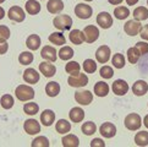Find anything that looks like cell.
Wrapping results in <instances>:
<instances>
[{
	"mask_svg": "<svg viewBox=\"0 0 148 147\" xmlns=\"http://www.w3.org/2000/svg\"><path fill=\"white\" fill-rule=\"evenodd\" d=\"M26 45L31 50H37L40 47V37L38 34H31L26 39Z\"/></svg>",
	"mask_w": 148,
	"mask_h": 147,
	"instance_id": "obj_24",
	"label": "cell"
},
{
	"mask_svg": "<svg viewBox=\"0 0 148 147\" xmlns=\"http://www.w3.org/2000/svg\"><path fill=\"white\" fill-rule=\"evenodd\" d=\"M23 129L28 135H36L40 133V124L36 119H27L23 124Z\"/></svg>",
	"mask_w": 148,
	"mask_h": 147,
	"instance_id": "obj_14",
	"label": "cell"
},
{
	"mask_svg": "<svg viewBox=\"0 0 148 147\" xmlns=\"http://www.w3.org/2000/svg\"><path fill=\"white\" fill-rule=\"evenodd\" d=\"M135 47L138 49L141 55H145L148 53V43H146V42H137Z\"/></svg>",
	"mask_w": 148,
	"mask_h": 147,
	"instance_id": "obj_45",
	"label": "cell"
},
{
	"mask_svg": "<svg viewBox=\"0 0 148 147\" xmlns=\"http://www.w3.org/2000/svg\"><path fill=\"white\" fill-rule=\"evenodd\" d=\"M65 70L67 74H70V75H75V74L81 71V66L77 61H69L65 66Z\"/></svg>",
	"mask_w": 148,
	"mask_h": 147,
	"instance_id": "obj_39",
	"label": "cell"
},
{
	"mask_svg": "<svg viewBox=\"0 0 148 147\" xmlns=\"http://www.w3.org/2000/svg\"><path fill=\"white\" fill-rule=\"evenodd\" d=\"M135 144L137 146H148V133L147 131H140L135 136Z\"/></svg>",
	"mask_w": 148,
	"mask_h": 147,
	"instance_id": "obj_31",
	"label": "cell"
},
{
	"mask_svg": "<svg viewBox=\"0 0 148 147\" xmlns=\"http://www.w3.org/2000/svg\"><path fill=\"white\" fill-rule=\"evenodd\" d=\"M55 129H56V131H58L59 134L64 135V134L70 133V130H71V124L69 123L66 119H60L59 122L56 123Z\"/></svg>",
	"mask_w": 148,
	"mask_h": 147,
	"instance_id": "obj_27",
	"label": "cell"
},
{
	"mask_svg": "<svg viewBox=\"0 0 148 147\" xmlns=\"http://www.w3.org/2000/svg\"><path fill=\"white\" fill-rule=\"evenodd\" d=\"M84 1H93V0H84Z\"/></svg>",
	"mask_w": 148,
	"mask_h": 147,
	"instance_id": "obj_54",
	"label": "cell"
},
{
	"mask_svg": "<svg viewBox=\"0 0 148 147\" xmlns=\"http://www.w3.org/2000/svg\"><path fill=\"white\" fill-rule=\"evenodd\" d=\"M105 144L102 139H94L91 142V147H104Z\"/></svg>",
	"mask_w": 148,
	"mask_h": 147,
	"instance_id": "obj_47",
	"label": "cell"
},
{
	"mask_svg": "<svg viewBox=\"0 0 148 147\" xmlns=\"http://www.w3.org/2000/svg\"><path fill=\"white\" fill-rule=\"evenodd\" d=\"M94 93H96L98 97H105L109 93L108 83L104 81H98L96 85H94Z\"/></svg>",
	"mask_w": 148,
	"mask_h": 147,
	"instance_id": "obj_23",
	"label": "cell"
},
{
	"mask_svg": "<svg viewBox=\"0 0 148 147\" xmlns=\"http://www.w3.org/2000/svg\"><path fill=\"white\" fill-rule=\"evenodd\" d=\"M132 92H134L136 96H145L148 92V83L143 80L136 81L134 85H132Z\"/></svg>",
	"mask_w": 148,
	"mask_h": 147,
	"instance_id": "obj_19",
	"label": "cell"
},
{
	"mask_svg": "<svg viewBox=\"0 0 148 147\" xmlns=\"http://www.w3.org/2000/svg\"><path fill=\"white\" fill-rule=\"evenodd\" d=\"M53 25L59 31H70L72 26V19L69 15H59L53 20Z\"/></svg>",
	"mask_w": 148,
	"mask_h": 147,
	"instance_id": "obj_2",
	"label": "cell"
},
{
	"mask_svg": "<svg viewBox=\"0 0 148 147\" xmlns=\"http://www.w3.org/2000/svg\"><path fill=\"white\" fill-rule=\"evenodd\" d=\"M108 1L112 4V5H119V4H121L124 1V0H108Z\"/></svg>",
	"mask_w": 148,
	"mask_h": 147,
	"instance_id": "obj_49",
	"label": "cell"
},
{
	"mask_svg": "<svg viewBox=\"0 0 148 147\" xmlns=\"http://www.w3.org/2000/svg\"><path fill=\"white\" fill-rule=\"evenodd\" d=\"M10 34L11 32H10V28L8 26H0V42H6L10 38Z\"/></svg>",
	"mask_w": 148,
	"mask_h": 147,
	"instance_id": "obj_44",
	"label": "cell"
},
{
	"mask_svg": "<svg viewBox=\"0 0 148 147\" xmlns=\"http://www.w3.org/2000/svg\"><path fill=\"white\" fill-rule=\"evenodd\" d=\"M15 94H16V98L18 101L27 102V101H32L34 98V90L28 85H20L15 90Z\"/></svg>",
	"mask_w": 148,
	"mask_h": 147,
	"instance_id": "obj_1",
	"label": "cell"
},
{
	"mask_svg": "<svg viewBox=\"0 0 148 147\" xmlns=\"http://www.w3.org/2000/svg\"><path fill=\"white\" fill-rule=\"evenodd\" d=\"M69 39L72 44H76V45H80L82 44L86 38H84V33L80 30H72L70 31V34H69Z\"/></svg>",
	"mask_w": 148,
	"mask_h": 147,
	"instance_id": "obj_20",
	"label": "cell"
},
{
	"mask_svg": "<svg viewBox=\"0 0 148 147\" xmlns=\"http://www.w3.org/2000/svg\"><path fill=\"white\" fill-rule=\"evenodd\" d=\"M141 27H142V26L140 23V21H137V20H129L124 25V31H125L126 34L134 37V36L140 33Z\"/></svg>",
	"mask_w": 148,
	"mask_h": 147,
	"instance_id": "obj_10",
	"label": "cell"
},
{
	"mask_svg": "<svg viewBox=\"0 0 148 147\" xmlns=\"http://www.w3.org/2000/svg\"><path fill=\"white\" fill-rule=\"evenodd\" d=\"M58 55L60 56L61 60H70L73 56V49L69 45H62L59 50V53H58Z\"/></svg>",
	"mask_w": 148,
	"mask_h": 147,
	"instance_id": "obj_30",
	"label": "cell"
},
{
	"mask_svg": "<svg viewBox=\"0 0 148 147\" xmlns=\"http://www.w3.org/2000/svg\"><path fill=\"white\" fill-rule=\"evenodd\" d=\"M140 36L142 39L148 41V25H145L143 27H141L140 30Z\"/></svg>",
	"mask_w": 148,
	"mask_h": 147,
	"instance_id": "obj_46",
	"label": "cell"
},
{
	"mask_svg": "<svg viewBox=\"0 0 148 147\" xmlns=\"http://www.w3.org/2000/svg\"><path fill=\"white\" fill-rule=\"evenodd\" d=\"M97 23L99 25V27H102L104 30L110 28L113 26V17L112 15L107 11H103V12H99L98 16H97Z\"/></svg>",
	"mask_w": 148,
	"mask_h": 147,
	"instance_id": "obj_11",
	"label": "cell"
},
{
	"mask_svg": "<svg viewBox=\"0 0 148 147\" xmlns=\"http://www.w3.org/2000/svg\"><path fill=\"white\" fill-rule=\"evenodd\" d=\"M45 93L49 97H56L60 93V85L55 81H51L49 83H47L45 86Z\"/></svg>",
	"mask_w": 148,
	"mask_h": 147,
	"instance_id": "obj_26",
	"label": "cell"
},
{
	"mask_svg": "<svg viewBox=\"0 0 148 147\" xmlns=\"http://www.w3.org/2000/svg\"><path fill=\"white\" fill-rule=\"evenodd\" d=\"M67 83L70 85L71 87H84L88 83V77L86 74H81L80 72H77L75 74V75H70L67 78Z\"/></svg>",
	"mask_w": 148,
	"mask_h": 147,
	"instance_id": "obj_3",
	"label": "cell"
},
{
	"mask_svg": "<svg viewBox=\"0 0 148 147\" xmlns=\"http://www.w3.org/2000/svg\"><path fill=\"white\" fill-rule=\"evenodd\" d=\"M49 41H50V43L55 44V45H64L66 43L65 37H64V34H62L61 32H54V33H51L49 36Z\"/></svg>",
	"mask_w": 148,
	"mask_h": 147,
	"instance_id": "obj_32",
	"label": "cell"
},
{
	"mask_svg": "<svg viewBox=\"0 0 148 147\" xmlns=\"http://www.w3.org/2000/svg\"><path fill=\"white\" fill-rule=\"evenodd\" d=\"M147 4H148V0H147Z\"/></svg>",
	"mask_w": 148,
	"mask_h": 147,
	"instance_id": "obj_55",
	"label": "cell"
},
{
	"mask_svg": "<svg viewBox=\"0 0 148 147\" xmlns=\"http://www.w3.org/2000/svg\"><path fill=\"white\" fill-rule=\"evenodd\" d=\"M4 1H5V0H0V4H3Z\"/></svg>",
	"mask_w": 148,
	"mask_h": 147,
	"instance_id": "obj_53",
	"label": "cell"
},
{
	"mask_svg": "<svg viewBox=\"0 0 148 147\" xmlns=\"http://www.w3.org/2000/svg\"><path fill=\"white\" fill-rule=\"evenodd\" d=\"M55 122V113L51 109H45L43 110V113L40 114V123L44 126H50L53 123Z\"/></svg>",
	"mask_w": 148,
	"mask_h": 147,
	"instance_id": "obj_18",
	"label": "cell"
},
{
	"mask_svg": "<svg viewBox=\"0 0 148 147\" xmlns=\"http://www.w3.org/2000/svg\"><path fill=\"white\" fill-rule=\"evenodd\" d=\"M134 17L137 21H145L148 19V9L146 6H138L134 10Z\"/></svg>",
	"mask_w": 148,
	"mask_h": 147,
	"instance_id": "obj_29",
	"label": "cell"
},
{
	"mask_svg": "<svg viewBox=\"0 0 148 147\" xmlns=\"http://www.w3.org/2000/svg\"><path fill=\"white\" fill-rule=\"evenodd\" d=\"M39 110V106L37 103L33 102H29V103H26L23 106V112L27 114V115H36Z\"/></svg>",
	"mask_w": 148,
	"mask_h": 147,
	"instance_id": "obj_38",
	"label": "cell"
},
{
	"mask_svg": "<svg viewBox=\"0 0 148 147\" xmlns=\"http://www.w3.org/2000/svg\"><path fill=\"white\" fill-rule=\"evenodd\" d=\"M112 90L116 96H125L129 91V85L125 80H121L120 78V80H116V81L113 82Z\"/></svg>",
	"mask_w": 148,
	"mask_h": 147,
	"instance_id": "obj_12",
	"label": "cell"
},
{
	"mask_svg": "<svg viewBox=\"0 0 148 147\" xmlns=\"http://www.w3.org/2000/svg\"><path fill=\"white\" fill-rule=\"evenodd\" d=\"M8 16H9L10 20L15 21V22H22V21H25V19H26V14H25L22 8L15 5V6L10 8Z\"/></svg>",
	"mask_w": 148,
	"mask_h": 147,
	"instance_id": "obj_8",
	"label": "cell"
},
{
	"mask_svg": "<svg viewBox=\"0 0 148 147\" xmlns=\"http://www.w3.org/2000/svg\"><path fill=\"white\" fill-rule=\"evenodd\" d=\"M142 125V119L140 117V114L137 113H131L125 118V126L126 129H129L131 131H136L141 128Z\"/></svg>",
	"mask_w": 148,
	"mask_h": 147,
	"instance_id": "obj_4",
	"label": "cell"
},
{
	"mask_svg": "<svg viewBox=\"0 0 148 147\" xmlns=\"http://www.w3.org/2000/svg\"><path fill=\"white\" fill-rule=\"evenodd\" d=\"M14 97L11 96V94H4V96L1 97V99H0V104H1V107L4 109H11L14 107Z\"/></svg>",
	"mask_w": 148,
	"mask_h": 147,
	"instance_id": "obj_36",
	"label": "cell"
},
{
	"mask_svg": "<svg viewBox=\"0 0 148 147\" xmlns=\"http://www.w3.org/2000/svg\"><path fill=\"white\" fill-rule=\"evenodd\" d=\"M110 54H112V52H110L109 45H100L96 52V59L99 64H105L109 61Z\"/></svg>",
	"mask_w": 148,
	"mask_h": 147,
	"instance_id": "obj_9",
	"label": "cell"
},
{
	"mask_svg": "<svg viewBox=\"0 0 148 147\" xmlns=\"http://www.w3.org/2000/svg\"><path fill=\"white\" fill-rule=\"evenodd\" d=\"M23 80H25V82L34 85V83H37L39 81V74L37 72V70L33 69V67L26 69L23 72Z\"/></svg>",
	"mask_w": 148,
	"mask_h": 147,
	"instance_id": "obj_17",
	"label": "cell"
},
{
	"mask_svg": "<svg viewBox=\"0 0 148 147\" xmlns=\"http://www.w3.org/2000/svg\"><path fill=\"white\" fill-rule=\"evenodd\" d=\"M99 75L103 78H112L114 76V70H113V67H110L108 65H104V66L100 67Z\"/></svg>",
	"mask_w": 148,
	"mask_h": 147,
	"instance_id": "obj_43",
	"label": "cell"
},
{
	"mask_svg": "<svg viewBox=\"0 0 148 147\" xmlns=\"http://www.w3.org/2000/svg\"><path fill=\"white\" fill-rule=\"evenodd\" d=\"M75 99L81 106H88V104H91L93 101V93L87 90L77 91V92H75Z\"/></svg>",
	"mask_w": 148,
	"mask_h": 147,
	"instance_id": "obj_7",
	"label": "cell"
},
{
	"mask_svg": "<svg viewBox=\"0 0 148 147\" xmlns=\"http://www.w3.org/2000/svg\"><path fill=\"white\" fill-rule=\"evenodd\" d=\"M112 63L116 69H123V67L125 66V56L123 54H120V53L115 54L113 56V59H112Z\"/></svg>",
	"mask_w": 148,
	"mask_h": 147,
	"instance_id": "obj_41",
	"label": "cell"
},
{
	"mask_svg": "<svg viewBox=\"0 0 148 147\" xmlns=\"http://www.w3.org/2000/svg\"><path fill=\"white\" fill-rule=\"evenodd\" d=\"M49 140L45 136H38L32 141V147H49Z\"/></svg>",
	"mask_w": 148,
	"mask_h": 147,
	"instance_id": "obj_42",
	"label": "cell"
},
{
	"mask_svg": "<svg viewBox=\"0 0 148 147\" xmlns=\"http://www.w3.org/2000/svg\"><path fill=\"white\" fill-rule=\"evenodd\" d=\"M69 117H70L71 122L80 123V122H82L83 118H84V112H83V109L80 108V107H73L70 110V113H69Z\"/></svg>",
	"mask_w": 148,
	"mask_h": 147,
	"instance_id": "obj_22",
	"label": "cell"
},
{
	"mask_svg": "<svg viewBox=\"0 0 148 147\" xmlns=\"http://www.w3.org/2000/svg\"><path fill=\"white\" fill-rule=\"evenodd\" d=\"M143 124H145V126L148 129V114L145 117V119H143Z\"/></svg>",
	"mask_w": 148,
	"mask_h": 147,
	"instance_id": "obj_52",
	"label": "cell"
},
{
	"mask_svg": "<svg viewBox=\"0 0 148 147\" xmlns=\"http://www.w3.org/2000/svg\"><path fill=\"white\" fill-rule=\"evenodd\" d=\"M83 33H84V38H86V42L87 43H94L98 38H99V30L98 27L93 25H89V26H86L83 30Z\"/></svg>",
	"mask_w": 148,
	"mask_h": 147,
	"instance_id": "obj_5",
	"label": "cell"
},
{
	"mask_svg": "<svg viewBox=\"0 0 148 147\" xmlns=\"http://www.w3.org/2000/svg\"><path fill=\"white\" fill-rule=\"evenodd\" d=\"M40 56L45 59L47 61H51L54 63L58 58V52L54 47H50V45H44L40 50Z\"/></svg>",
	"mask_w": 148,
	"mask_h": 147,
	"instance_id": "obj_15",
	"label": "cell"
},
{
	"mask_svg": "<svg viewBox=\"0 0 148 147\" xmlns=\"http://www.w3.org/2000/svg\"><path fill=\"white\" fill-rule=\"evenodd\" d=\"M26 11L29 15H37L40 11V4L37 0H28L26 3Z\"/></svg>",
	"mask_w": 148,
	"mask_h": 147,
	"instance_id": "obj_28",
	"label": "cell"
},
{
	"mask_svg": "<svg viewBox=\"0 0 148 147\" xmlns=\"http://www.w3.org/2000/svg\"><path fill=\"white\" fill-rule=\"evenodd\" d=\"M93 14V9L87 4H77L75 8V15L78 19L82 20H87L92 16Z\"/></svg>",
	"mask_w": 148,
	"mask_h": 147,
	"instance_id": "obj_6",
	"label": "cell"
},
{
	"mask_svg": "<svg viewBox=\"0 0 148 147\" xmlns=\"http://www.w3.org/2000/svg\"><path fill=\"white\" fill-rule=\"evenodd\" d=\"M5 17V10L0 6V20H3Z\"/></svg>",
	"mask_w": 148,
	"mask_h": 147,
	"instance_id": "obj_51",
	"label": "cell"
},
{
	"mask_svg": "<svg viewBox=\"0 0 148 147\" xmlns=\"http://www.w3.org/2000/svg\"><path fill=\"white\" fill-rule=\"evenodd\" d=\"M99 133L103 137L112 139L116 135V126L113 123H103L99 128Z\"/></svg>",
	"mask_w": 148,
	"mask_h": 147,
	"instance_id": "obj_13",
	"label": "cell"
},
{
	"mask_svg": "<svg viewBox=\"0 0 148 147\" xmlns=\"http://www.w3.org/2000/svg\"><path fill=\"white\" fill-rule=\"evenodd\" d=\"M126 3H127L129 6H131V5H136L138 3V0H126Z\"/></svg>",
	"mask_w": 148,
	"mask_h": 147,
	"instance_id": "obj_50",
	"label": "cell"
},
{
	"mask_svg": "<svg viewBox=\"0 0 148 147\" xmlns=\"http://www.w3.org/2000/svg\"><path fill=\"white\" fill-rule=\"evenodd\" d=\"M33 59H34V56L31 52H22L18 55V61L21 65H29L33 61Z\"/></svg>",
	"mask_w": 148,
	"mask_h": 147,
	"instance_id": "obj_35",
	"label": "cell"
},
{
	"mask_svg": "<svg viewBox=\"0 0 148 147\" xmlns=\"http://www.w3.org/2000/svg\"><path fill=\"white\" fill-rule=\"evenodd\" d=\"M83 70L86 71L87 74H93L96 72L97 70V64L96 61L92 60V59H86L83 61Z\"/></svg>",
	"mask_w": 148,
	"mask_h": 147,
	"instance_id": "obj_40",
	"label": "cell"
},
{
	"mask_svg": "<svg viewBox=\"0 0 148 147\" xmlns=\"http://www.w3.org/2000/svg\"><path fill=\"white\" fill-rule=\"evenodd\" d=\"M9 50V44L8 42H0V55L5 54Z\"/></svg>",
	"mask_w": 148,
	"mask_h": 147,
	"instance_id": "obj_48",
	"label": "cell"
},
{
	"mask_svg": "<svg viewBox=\"0 0 148 147\" xmlns=\"http://www.w3.org/2000/svg\"><path fill=\"white\" fill-rule=\"evenodd\" d=\"M114 15H115V17L118 20H125V19L129 17L130 11H129V9L126 6H119V8H115Z\"/></svg>",
	"mask_w": 148,
	"mask_h": 147,
	"instance_id": "obj_37",
	"label": "cell"
},
{
	"mask_svg": "<svg viewBox=\"0 0 148 147\" xmlns=\"http://www.w3.org/2000/svg\"><path fill=\"white\" fill-rule=\"evenodd\" d=\"M141 58V53L138 52V49L136 47H131L127 50V59H129V63L130 64H136L138 59Z\"/></svg>",
	"mask_w": 148,
	"mask_h": 147,
	"instance_id": "obj_33",
	"label": "cell"
},
{
	"mask_svg": "<svg viewBox=\"0 0 148 147\" xmlns=\"http://www.w3.org/2000/svg\"><path fill=\"white\" fill-rule=\"evenodd\" d=\"M82 133L86 135V136H89V135H93L94 133L97 131V125L94 124L93 122H87V123H83L82 124Z\"/></svg>",
	"mask_w": 148,
	"mask_h": 147,
	"instance_id": "obj_34",
	"label": "cell"
},
{
	"mask_svg": "<svg viewBox=\"0 0 148 147\" xmlns=\"http://www.w3.org/2000/svg\"><path fill=\"white\" fill-rule=\"evenodd\" d=\"M47 10L50 14H59L64 10V3L62 0H49L47 4Z\"/></svg>",
	"mask_w": 148,
	"mask_h": 147,
	"instance_id": "obj_21",
	"label": "cell"
},
{
	"mask_svg": "<svg viewBox=\"0 0 148 147\" xmlns=\"http://www.w3.org/2000/svg\"><path fill=\"white\" fill-rule=\"evenodd\" d=\"M39 71L45 77H53L56 74V67L50 64V61H43L39 64Z\"/></svg>",
	"mask_w": 148,
	"mask_h": 147,
	"instance_id": "obj_16",
	"label": "cell"
},
{
	"mask_svg": "<svg viewBox=\"0 0 148 147\" xmlns=\"http://www.w3.org/2000/svg\"><path fill=\"white\" fill-rule=\"evenodd\" d=\"M62 142V146L64 147H78V145H80V141H78V137L76 135H66L62 137L61 140Z\"/></svg>",
	"mask_w": 148,
	"mask_h": 147,
	"instance_id": "obj_25",
	"label": "cell"
}]
</instances>
